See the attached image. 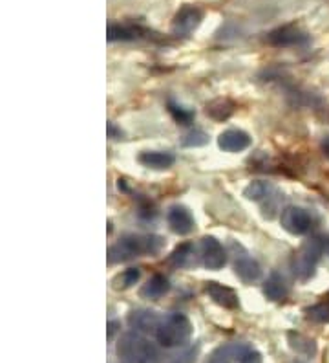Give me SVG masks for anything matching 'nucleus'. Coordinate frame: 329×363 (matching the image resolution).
I'll return each mask as SVG.
<instances>
[{
  "label": "nucleus",
  "mask_w": 329,
  "mask_h": 363,
  "mask_svg": "<svg viewBox=\"0 0 329 363\" xmlns=\"http://www.w3.org/2000/svg\"><path fill=\"white\" fill-rule=\"evenodd\" d=\"M161 248L163 239L161 237H156V235H146V237H141V235H125L123 239L115 242L108 250V262L110 264L125 262L134 257H139V255H145V253L156 255V253L161 252Z\"/></svg>",
  "instance_id": "obj_1"
},
{
  "label": "nucleus",
  "mask_w": 329,
  "mask_h": 363,
  "mask_svg": "<svg viewBox=\"0 0 329 363\" xmlns=\"http://www.w3.org/2000/svg\"><path fill=\"white\" fill-rule=\"evenodd\" d=\"M119 363H161V354L152 341L139 333H127L117 341Z\"/></svg>",
  "instance_id": "obj_2"
},
{
  "label": "nucleus",
  "mask_w": 329,
  "mask_h": 363,
  "mask_svg": "<svg viewBox=\"0 0 329 363\" xmlns=\"http://www.w3.org/2000/svg\"><path fill=\"white\" fill-rule=\"evenodd\" d=\"M192 323L190 319L180 312H172V314L161 318L156 330V337L165 349H172V347H181L192 337Z\"/></svg>",
  "instance_id": "obj_3"
},
{
  "label": "nucleus",
  "mask_w": 329,
  "mask_h": 363,
  "mask_svg": "<svg viewBox=\"0 0 329 363\" xmlns=\"http://www.w3.org/2000/svg\"><path fill=\"white\" fill-rule=\"evenodd\" d=\"M322 255H324V252H322L318 237L306 240V242L296 250V253L293 255V261H291V268H293V274L296 275V279H311L313 275H315L316 264H318Z\"/></svg>",
  "instance_id": "obj_4"
},
{
  "label": "nucleus",
  "mask_w": 329,
  "mask_h": 363,
  "mask_svg": "<svg viewBox=\"0 0 329 363\" xmlns=\"http://www.w3.org/2000/svg\"><path fill=\"white\" fill-rule=\"evenodd\" d=\"M280 224L287 233L300 237V235H307L315 228V218L307 209L291 206V208H285L282 211Z\"/></svg>",
  "instance_id": "obj_5"
},
{
  "label": "nucleus",
  "mask_w": 329,
  "mask_h": 363,
  "mask_svg": "<svg viewBox=\"0 0 329 363\" xmlns=\"http://www.w3.org/2000/svg\"><path fill=\"white\" fill-rule=\"evenodd\" d=\"M202 18L203 15L200 9L194 6H183L172 21V33L178 37H189L202 24Z\"/></svg>",
  "instance_id": "obj_6"
},
{
  "label": "nucleus",
  "mask_w": 329,
  "mask_h": 363,
  "mask_svg": "<svg viewBox=\"0 0 329 363\" xmlns=\"http://www.w3.org/2000/svg\"><path fill=\"white\" fill-rule=\"evenodd\" d=\"M267 43L278 48H289V46H302L309 43V37L296 26H280L267 33Z\"/></svg>",
  "instance_id": "obj_7"
},
{
  "label": "nucleus",
  "mask_w": 329,
  "mask_h": 363,
  "mask_svg": "<svg viewBox=\"0 0 329 363\" xmlns=\"http://www.w3.org/2000/svg\"><path fill=\"white\" fill-rule=\"evenodd\" d=\"M202 261L203 266L209 270H219L227 262V253L214 237H203L202 239Z\"/></svg>",
  "instance_id": "obj_8"
},
{
  "label": "nucleus",
  "mask_w": 329,
  "mask_h": 363,
  "mask_svg": "<svg viewBox=\"0 0 329 363\" xmlns=\"http://www.w3.org/2000/svg\"><path fill=\"white\" fill-rule=\"evenodd\" d=\"M167 222H168V226H171V230L174 231L175 235H181V237L192 233L194 228H196L192 213L185 208V206H180V204L172 206V208L168 209Z\"/></svg>",
  "instance_id": "obj_9"
},
{
  "label": "nucleus",
  "mask_w": 329,
  "mask_h": 363,
  "mask_svg": "<svg viewBox=\"0 0 329 363\" xmlns=\"http://www.w3.org/2000/svg\"><path fill=\"white\" fill-rule=\"evenodd\" d=\"M205 292L216 305L229 308V311H236L238 306H240L236 292H234L233 288L225 286V284H219L216 283V281H209V283L205 284Z\"/></svg>",
  "instance_id": "obj_10"
},
{
  "label": "nucleus",
  "mask_w": 329,
  "mask_h": 363,
  "mask_svg": "<svg viewBox=\"0 0 329 363\" xmlns=\"http://www.w3.org/2000/svg\"><path fill=\"white\" fill-rule=\"evenodd\" d=\"M218 145L227 152H241L250 145V136L241 129H227L219 134Z\"/></svg>",
  "instance_id": "obj_11"
},
{
  "label": "nucleus",
  "mask_w": 329,
  "mask_h": 363,
  "mask_svg": "<svg viewBox=\"0 0 329 363\" xmlns=\"http://www.w3.org/2000/svg\"><path fill=\"white\" fill-rule=\"evenodd\" d=\"M159 321H161V318L152 311H132L128 315V323L132 328H136V333L137 330H141V333L152 330L156 334Z\"/></svg>",
  "instance_id": "obj_12"
},
{
  "label": "nucleus",
  "mask_w": 329,
  "mask_h": 363,
  "mask_svg": "<svg viewBox=\"0 0 329 363\" xmlns=\"http://www.w3.org/2000/svg\"><path fill=\"white\" fill-rule=\"evenodd\" d=\"M168 290H171V283H168L167 277L161 274H156V275H152L149 281H146V284H143V288H141L139 294L143 299L156 301V299H159V297L165 296Z\"/></svg>",
  "instance_id": "obj_13"
},
{
  "label": "nucleus",
  "mask_w": 329,
  "mask_h": 363,
  "mask_svg": "<svg viewBox=\"0 0 329 363\" xmlns=\"http://www.w3.org/2000/svg\"><path fill=\"white\" fill-rule=\"evenodd\" d=\"M234 272H236V275L243 283H255L260 277V274H262L258 262L253 257H249V255H241V257L236 259Z\"/></svg>",
  "instance_id": "obj_14"
},
{
  "label": "nucleus",
  "mask_w": 329,
  "mask_h": 363,
  "mask_svg": "<svg viewBox=\"0 0 329 363\" xmlns=\"http://www.w3.org/2000/svg\"><path fill=\"white\" fill-rule=\"evenodd\" d=\"M263 294L271 301H284L289 290H287V284L280 274H271L263 284Z\"/></svg>",
  "instance_id": "obj_15"
},
{
  "label": "nucleus",
  "mask_w": 329,
  "mask_h": 363,
  "mask_svg": "<svg viewBox=\"0 0 329 363\" xmlns=\"http://www.w3.org/2000/svg\"><path fill=\"white\" fill-rule=\"evenodd\" d=\"M175 162L174 155L171 152H159V151H146L139 155V164H143L145 167L150 169H168Z\"/></svg>",
  "instance_id": "obj_16"
},
{
  "label": "nucleus",
  "mask_w": 329,
  "mask_h": 363,
  "mask_svg": "<svg viewBox=\"0 0 329 363\" xmlns=\"http://www.w3.org/2000/svg\"><path fill=\"white\" fill-rule=\"evenodd\" d=\"M234 112V103L229 99H214L207 105V116H211L212 120L224 121L231 118Z\"/></svg>",
  "instance_id": "obj_17"
},
{
  "label": "nucleus",
  "mask_w": 329,
  "mask_h": 363,
  "mask_svg": "<svg viewBox=\"0 0 329 363\" xmlns=\"http://www.w3.org/2000/svg\"><path fill=\"white\" fill-rule=\"evenodd\" d=\"M139 37V28L134 26H121V24H110L106 30V39L110 43H117V40H132Z\"/></svg>",
  "instance_id": "obj_18"
},
{
  "label": "nucleus",
  "mask_w": 329,
  "mask_h": 363,
  "mask_svg": "<svg viewBox=\"0 0 329 363\" xmlns=\"http://www.w3.org/2000/svg\"><path fill=\"white\" fill-rule=\"evenodd\" d=\"M194 261V246L189 242L181 244L172 252V255L168 257V262L178 268H185V266H190Z\"/></svg>",
  "instance_id": "obj_19"
},
{
  "label": "nucleus",
  "mask_w": 329,
  "mask_h": 363,
  "mask_svg": "<svg viewBox=\"0 0 329 363\" xmlns=\"http://www.w3.org/2000/svg\"><path fill=\"white\" fill-rule=\"evenodd\" d=\"M289 343H291V347L296 350V352H300V354L315 356L316 345H315V341L309 340V337L302 336V334L289 333Z\"/></svg>",
  "instance_id": "obj_20"
},
{
  "label": "nucleus",
  "mask_w": 329,
  "mask_h": 363,
  "mask_svg": "<svg viewBox=\"0 0 329 363\" xmlns=\"http://www.w3.org/2000/svg\"><path fill=\"white\" fill-rule=\"evenodd\" d=\"M141 277V270L137 268H128L125 270L123 274H119L117 277L114 279V288L115 290H127V288H132L134 284L139 281Z\"/></svg>",
  "instance_id": "obj_21"
},
{
  "label": "nucleus",
  "mask_w": 329,
  "mask_h": 363,
  "mask_svg": "<svg viewBox=\"0 0 329 363\" xmlns=\"http://www.w3.org/2000/svg\"><path fill=\"white\" fill-rule=\"evenodd\" d=\"M234 356H236L238 363H263L262 354L249 345L234 347Z\"/></svg>",
  "instance_id": "obj_22"
},
{
  "label": "nucleus",
  "mask_w": 329,
  "mask_h": 363,
  "mask_svg": "<svg viewBox=\"0 0 329 363\" xmlns=\"http://www.w3.org/2000/svg\"><path fill=\"white\" fill-rule=\"evenodd\" d=\"M271 191L272 187L269 186L267 182H253V184H249V186L246 187L243 195H246L249 200H262L265 199V196H269Z\"/></svg>",
  "instance_id": "obj_23"
},
{
  "label": "nucleus",
  "mask_w": 329,
  "mask_h": 363,
  "mask_svg": "<svg viewBox=\"0 0 329 363\" xmlns=\"http://www.w3.org/2000/svg\"><path fill=\"white\" fill-rule=\"evenodd\" d=\"M307 318L315 321V323H329V301L328 303H318V305L309 306L306 311Z\"/></svg>",
  "instance_id": "obj_24"
},
{
  "label": "nucleus",
  "mask_w": 329,
  "mask_h": 363,
  "mask_svg": "<svg viewBox=\"0 0 329 363\" xmlns=\"http://www.w3.org/2000/svg\"><path fill=\"white\" fill-rule=\"evenodd\" d=\"M168 112H171V116L174 118V121H178V123H181V125H189L190 121L194 120L192 111H189V108H183V106L178 105V103H174V101H168Z\"/></svg>",
  "instance_id": "obj_25"
},
{
  "label": "nucleus",
  "mask_w": 329,
  "mask_h": 363,
  "mask_svg": "<svg viewBox=\"0 0 329 363\" xmlns=\"http://www.w3.org/2000/svg\"><path fill=\"white\" fill-rule=\"evenodd\" d=\"M207 142H209V136L202 133V130H192V133H189L183 138L185 147H202L207 145Z\"/></svg>",
  "instance_id": "obj_26"
},
{
  "label": "nucleus",
  "mask_w": 329,
  "mask_h": 363,
  "mask_svg": "<svg viewBox=\"0 0 329 363\" xmlns=\"http://www.w3.org/2000/svg\"><path fill=\"white\" fill-rule=\"evenodd\" d=\"M234 354V349H219L216 350L211 358L207 359V363H229V358Z\"/></svg>",
  "instance_id": "obj_27"
},
{
  "label": "nucleus",
  "mask_w": 329,
  "mask_h": 363,
  "mask_svg": "<svg viewBox=\"0 0 329 363\" xmlns=\"http://www.w3.org/2000/svg\"><path fill=\"white\" fill-rule=\"evenodd\" d=\"M106 130H108V138H114V140H117V138L123 136V130L117 129V127H115V123H112V121L108 123Z\"/></svg>",
  "instance_id": "obj_28"
},
{
  "label": "nucleus",
  "mask_w": 329,
  "mask_h": 363,
  "mask_svg": "<svg viewBox=\"0 0 329 363\" xmlns=\"http://www.w3.org/2000/svg\"><path fill=\"white\" fill-rule=\"evenodd\" d=\"M318 240H321L322 252L329 255V235H318Z\"/></svg>",
  "instance_id": "obj_29"
},
{
  "label": "nucleus",
  "mask_w": 329,
  "mask_h": 363,
  "mask_svg": "<svg viewBox=\"0 0 329 363\" xmlns=\"http://www.w3.org/2000/svg\"><path fill=\"white\" fill-rule=\"evenodd\" d=\"M117 327H119L117 321H110V323H108V340H112V337H114Z\"/></svg>",
  "instance_id": "obj_30"
},
{
  "label": "nucleus",
  "mask_w": 329,
  "mask_h": 363,
  "mask_svg": "<svg viewBox=\"0 0 329 363\" xmlns=\"http://www.w3.org/2000/svg\"><path fill=\"white\" fill-rule=\"evenodd\" d=\"M321 149H322V152H324V156H325V158L329 160V136H325L324 140H322V145H321Z\"/></svg>",
  "instance_id": "obj_31"
},
{
  "label": "nucleus",
  "mask_w": 329,
  "mask_h": 363,
  "mask_svg": "<svg viewBox=\"0 0 329 363\" xmlns=\"http://www.w3.org/2000/svg\"><path fill=\"white\" fill-rule=\"evenodd\" d=\"M178 363H181V359H180V362H178Z\"/></svg>",
  "instance_id": "obj_32"
}]
</instances>
